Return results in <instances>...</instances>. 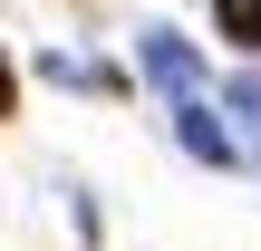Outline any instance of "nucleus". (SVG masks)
I'll list each match as a JSON object with an SVG mask.
<instances>
[{
  "mask_svg": "<svg viewBox=\"0 0 261 251\" xmlns=\"http://www.w3.org/2000/svg\"><path fill=\"white\" fill-rule=\"evenodd\" d=\"M174 135H184V155H194V164H232V155H242V135H232L203 97H174Z\"/></svg>",
  "mask_w": 261,
  "mask_h": 251,
  "instance_id": "2",
  "label": "nucleus"
},
{
  "mask_svg": "<svg viewBox=\"0 0 261 251\" xmlns=\"http://www.w3.org/2000/svg\"><path fill=\"white\" fill-rule=\"evenodd\" d=\"M213 19H223V39L242 58H261V0H213Z\"/></svg>",
  "mask_w": 261,
  "mask_h": 251,
  "instance_id": "4",
  "label": "nucleus"
},
{
  "mask_svg": "<svg viewBox=\"0 0 261 251\" xmlns=\"http://www.w3.org/2000/svg\"><path fill=\"white\" fill-rule=\"evenodd\" d=\"M10 116H19V68L0 58V126H10Z\"/></svg>",
  "mask_w": 261,
  "mask_h": 251,
  "instance_id": "5",
  "label": "nucleus"
},
{
  "mask_svg": "<svg viewBox=\"0 0 261 251\" xmlns=\"http://www.w3.org/2000/svg\"><path fill=\"white\" fill-rule=\"evenodd\" d=\"M136 68H145L165 97H194V87H203V58H194L184 29H145V39H136Z\"/></svg>",
  "mask_w": 261,
  "mask_h": 251,
  "instance_id": "1",
  "label": "nucleus"
},
{
  "mask_svg": "<svg viewBox=\"0 0 261 251\" xmlns=\"http://www.w3.org/2000/svg\"><path fill=\"white\" fill-rule=\"evenodd\" d=\"M223 116L242 126V155H252V164H261V68H242V77L223 87Z\"/></svg>",
  "mask_w": 261,
  "mask_h": 251,
  "instance_id": "3",
  "label": "nucleus"
}]
</instances>
